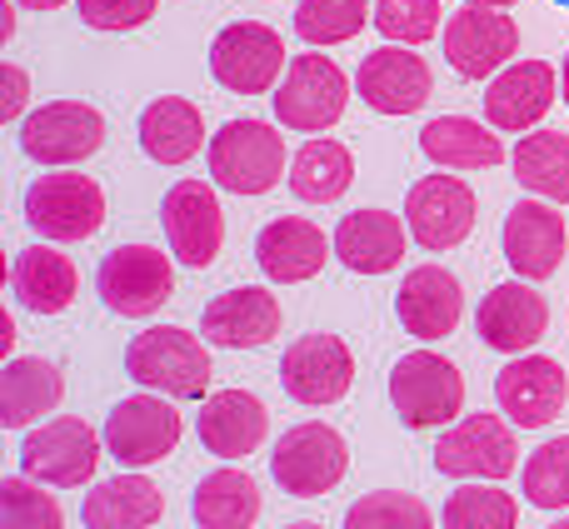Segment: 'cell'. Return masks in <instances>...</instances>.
Here are the masks:
<instances>
[{"instance_id": "28", "label": "cell", "mask_w": 569, "mask_h": 529, "mask_svg": "<svg viewBox=\"0 0 569 529\" xmlns=\"http://www.w3.org/2000/svg\"><path fill=\"white\" fill-rule=\"evenodd\" d=\"M206 146V116L186 96H160L140 110V150L156 166H186Z\"/></svg>"}, {"instance_id": "39", "label": "cell", "mask_w": 569, "mask_h": 529, "mask_svg": "<svg viewBox=\"0 0 569 529\" xmlns=\"http://www.w3.org/2000/svg\"><path fill=\"white\" fill-rule=\"evenodd\" d=\"M0 529H66L56 495L40 490L30 475H10L0 480Z\"/></svg>"}, {"instance_id": "22", "label": "cell", "mask_w": 569, "mask_h": 529, "mask_svg": "<svg viewBox=\"0 0 569 529\" xmlns=\"http://www.w3.org/2000/svg\"><path fill=\"white\" fill-rule=\"evenodd\" d=\"M555 96H560V76L550 60H510L485 90V120L495 130H535L550 116Z\"/></svg>"}, {"instance_id": "32", "label": "cell", "mask_w": 569, "mask_h": 529, "mask_svg": "<svg viewBox=\"0 0 569 529\" xmlns=\"http://www.w3.org/2000/svg\"><path fill=\"white\" fill-rule=\"evenodd\" d=\"M200 529H250L260 520V485L246 470H216L196 485V500H190Z\"/></svg>"}, {"instance_id": "50", "label": "cell", "mask_w": 569, "mask_h": 529, "mask_svg": "<svg viewBox=\"0 0 569 529\" xmlns=\"http://www.w3.org/2000/svg\"><path fill=\"white\" fill-rule=\"evenodd\" d=\"M555 6H565V10H569V0H555Z\"/></svg>"}, {"instance_id": "43", "label": "cell", "mask_w": 569, "mask_h": 529, "mask_svg": "<svg viewBox=\"0 0 569 529\" xmlns=\"http://www.w3.org/2000/svg\"><path fill=\"white\" fill-rule=\"evenodd\" d=\"M10 340H16V320H10V315H0V350H10Z\"/></svg>"}, {"instance_id": "44", "label": "cell", "mask_w": 569, "mask_h": 529, "mask_svg": "<svg viewBox=\"0 0 569 529\" xmlns=\"http://www.w3.org/2000/svg\"><path fill=\"white\" fill-rule=\"evenodd\" d=\"M10 36H16V10H0V40H10Z\"/></svg>"}, {"instance_id": "8", "label": "cell", "mask_w": 569, "mask_h": 529, "mask_svg": "<svg viewBox=\"0 0 569 529\" xmlns=\"http://www.w3.org/2000/svg\"><path fill=\"white\" fill-rule=\"evenodd\" d=\"M440 46L455 76L495 80L520 50V26H515V16H505L495 6H460L455 16H445Z\"/></svg>"}, {"instance_id": "33", "label": "cell", "mask_w": 569, "mask_h": 529, "mask_svg": "<svg viewBox=\"0 0 569 529\" xmlns=\"http://www.w3.org/2000/svg\"><path fill=\"white\" fill-rule=\"evenodd\" d=\"M355 180V156L340 146V140H305L290 160V190L305 200V206H330L350 190Z\"/></svg>"}, {"instance_id": "6", "label": "cell", "mask_w": 569, "mask_h": 529, "mask_svg": "<svg viewBox=\"0 0 569 529\" xmlns=\"http://www.w3.org/2000/svg\"><path fill=\"white\" fill-rule=\"evenodd\" d=\"M276 120L284 130H300V136H320L350 106V76L335 66L330 56H290V70L276 86Z\"/></svg>"}, {"instance_id": "27", "label": "cell", "mask_w": 569, "mask_h": 529, "mask_svg": "<svg viewBox=\"0 0 569 529\" xmlns=\"http://www.w3.org/2000/svg\"><path fill=\"white\" fill-rule=\"evenodd\" d=\"M10 285H16L20 305H26L30 315H60L76 305L80 270L70 256H60L56 240H46V246L20 250L16 264H10Z\"/></svg>"}, {"instance_id": "38", "label": "cell", "mask_w": 569, "mask_h": 529, "mask_svg": "<svg viewBox=\"0 0 569 529\" xmlns=\"http://www.w3.org/2000/svg\"><path fill=\"white\" fill-rule=\"evenodd\" d=\"M345 529H435V515L420 495L375 490L345 510Z\"/></svg>"}, {"instance_id": "49", "label": "cell", "mask_w": 569, "mask_h": 529, "mask_svg": "<svg viewBox=\"0 0 569 529\" xmlns=\"http://www.w3.org/2000/svg\"><path fill=\"white\" fill-rule=\"evenodd\" d=\"M550 529H569V520H560V525H550Z\"/></svg>"}, {"instance_id": "5", "label": "cell", "mask_w": 569, "mask_h": 529, "mask_svg": "<svg viewBox=\"0 0 569 529\" xmlns=\"http://www.w3.org/2000/svg\"><path fill=\"white\" fill-rule=\"evenodd\" d=\"M345 470H350V445H345V435L335 425H320V420H305L295 430H284L276 455H270V475L295 500L330 495L345 480Z\"/></svg>"}, {"instance_id": "26", "label": "cell", "mask_w": 569, "mask_h": 529, "mask_svg": "<svg viewBox=\"0 0 569 529\" xmlns=\"http://www.w3.org/2000/svg\"><path fill=\"white\" fill-rule=\"evenodd\" d=\"M405 246H410V226H400V216L390 210H355L335 230V256L355 275H390L405 260Z\"/></svg>"}, {"instance_id": "29", "label": "cell", "mask_w": 569, "mask_h": 529, "mask_svg": "<svg viewBox=\"0 0 569 529\" xmlns=\"http://www.w3.org/2000/svg\"><path fill=\"white\" fill-rule=\"evenodd\" d=\"M166 515V495L156 480L146 475H116V480H100L96 490L80 505V520L86 529H150Z\"/></svg>"}, {"instance_id": "9", "label": "cell", "mask_w": 569, "mask_h": 529, "mask_svg": "<svg viewBox=\"0 0 569 529\" xmlns=\"http://www.w3.org/2000/svg\"><path fill=\"white\" fill-rule=\"evenodd\" d=\"M180 410L170 395H130L106 415V450L126 470H150L180 445Z\"/></svg>"}, {"instance_id": "42", "label": "cell", "mask_w": 569, "mask_h": 529, "mask_svg": "<svg viewBox=\"0 0 569 529\" xmlns=\"http://www.w3.org/2000/svg\"><path fill=\"white\" fill-rule=\"evenodd\" d=\"M26 106H30V76L20 66H0V120L6 126L26 120Z\"/></svg>"}, {"instance_id": "24", "label": "cell", "mask_w": 569, "mask_h": 529, "mask_svg": "<svg viewBox=\"0 0 569 529\" xmlns=\"http://www.w3.org/2000/svg\"><path fill=\"white\" fill-rule=\"evenodd\" d=\"M330 256H335V236H325L305 216H280L256 236V260L266 270V280H276V285L315 280Z\"/></svg>"}, {"instance_id": "18", "label": "cell", "mask_w": 569, "mask_h": 529, "mask_svg": "<svg viewBox=\"0 0 569 529\" xmlns=\"http://www.w3.org/2000/svg\"><path fill=\"white\" fill-rule=\"evenodd\" d=\"M355 90L370 110L380 116H415V110L430 100L435 90V76L425 66V56H415V46H380L360 60L355 70Z\"/></svg>"}, {"instance_id": "4", "label": "cell", "mask_w": 569, "mask_h": 529, "mask_svg": "<svg viewBox=\"0 0 569 529\" xmlns=\"http://www.w3.org/2000/svg\"><path fill=\"white\" fill-rule=\"evenodd\" d=\"M26 220L40 240H56V246L90 240L106 226V190L80 170H50L26 190Z\"/></svg>"}, {"instance_id": "17", "label": "cell", "mask_w": 569, "mask_h": 529, "mask_svg": "<svg viewBox=\"0 0 569 529\" xmlns=\"http://www.w3.org/2000/svg\"><path fill=\"white\" fill-rule=\"evenodd\" d=\"M475 190L460 176H425L405 196V226L425 250H455L475 230Z\"/></svg>"}, {"instance_id": "2", "label": "cell", "mask_w": 569, "mask_h": 529, "mask_svg": "<svg viewBox=\"0 0 569 529\" xmlns=\"http://www.w3.org/2000/svg\"><path fill=\"white\" fill-rule=\"evenodd\" d=\"M290 150L270 120H226L210 136V180L230 196H266L280 186Z\"/></svg>"}, {"instance_id": "31", "label": "cell", "mask_w": 569, "mask_h": 529, "mask_svg": "<svg viewBox=\"0 0 569 529\" xmlns=\"http://www.w3.org/2000/svg\"><path fill=\"white\" fill-rule=\"evenodd\" d=\"M425 160H435L440 170H490L505 160V146L495 136V126H480L470 116H440L420 130Z\"/></svg>"}, {"instance_id": "11", "label": "cell", "mask_w": 569, "mask_h": 529, "mask_svg": "<svg viewBox=\"0 0 569 529\" xmlns=\"http://www.w3.org/2000/svg\"><path fill=\"white\" fill-rule=\"evenodd\" d=\"M435 470L450 475V480H505V475L520 470L515 430L500 415H465L435 445Z\"/></svg>"}, {"instance_id": "37", "label": "cell", "mask_w": 569, "mask_h": 529, "mask_svg": "<svg viewBox=\"0 0 569 529\" xmlns=\"http://www.w3.org/2000/svg\"><path fill=\"white\" fill-rule=\"evenodd\" d=\"M520 495L535 505V510H569V435L545 440L540 450L525 460Z\"/></svg>"}, {"instance_id": "7", "label": "cell", "mask_w": 569, "mask_h": 529, "mask_svg": "<svg viewBox=\"0 0 569 529\" xmlns=\"http://www.w3.org/2000/svg\"><path fill=\"white\" fill-rule=\"evenodd\" d=\"M284 70H290L284 40L266 20H236L210 40V76L236 96H270L284 80Z\"/></svg>"}, {"instance_id": "3", "label": "cell", "mask_w": 569, "mask_h": 529, "mask_svg": "<svg viewBox=\"0 0 569 529\" xmlns=\"http://www.w3.org/2000/svg\"><path fill=\"white\" fill-rule=\"evenodd\" d=\"M390 405L410 430H440L465 410V375L445 355L410 350L390 370Z\"/></svg>"}, {"instance_id": "25", "label": "cell", "mask_w": 569, "mask_h": 529, "mask_svg": "<svg viewBox=\"0 0 569 529\" xmlns=\"http://www.w3.org/2000/svg\"><path fill=\"white\" fill-rule=\"evenodd\" d=\"M200 445L220 460H246L266 445V430H270V415L266 405L256 400L250 390H210L200 400Z\"/></svg>"}, {"instance_id": "21", "label": "cell", "mask_w": 569, "mask_h": 529, "mask_svg": "<svg viewBox=\"0 0 569 529\" xmlns=\"http://www.w3.org/2000/svg\"><path fill=\"white\" fill-rule=\"evenodd\" d=\"M200 335L220 350H260L280 335V295L266 285L226 290L200 310Z\"/></svg>"}, {"instance_id": "12", "label": "cell", "mask_w": 569, "mask_h": 529, "mask_svg": "<svg viewBox=\"0 0 569 529\" xmlns=\"http://www.w3.org/2000/svg\"><path fill=\"white\" fill-rule=\"evenodd\" d=\"M100 445H106V435H96L86 420H76V415H60V420H46L26 435V445H20V470L40 485L76 490V485H86L90 475H96Z\"/></svg>"}, {"instance_id": "48", "label": "cell", "mask_w": 569, "mask_h": 529, "mask_svg": "<svg viewBox=\"0 0 569 529\" xmlns=\"http://www.w3.org/2000/svg\"><path fill=\"white\" fill-rule=\"evenodd\" d=\"M284 529H325V525H315V520H295V525H284Z\"/></svg>"}, {"instance_id": "47", "label": "cell", "mask_w": 569, "mask_h": 529, "mask_svg": "<svg viewBox=\"0 0 569 529\" xmlns=\"http://www.w3.org/2000/svg\"><path fill=\"white\" fill-rule=\"evenodd\" d=\"M560 90H565V106H569V56H565V66H560Z\"/></svg>"}, {"instance_id": "10", "label": "cell", "mask_w": 569, "mask_h": 529, "mask_svg": "<svg viewBox=\"0 0 569 529\" xmlns=\"http://www.w3.org/2000/svg\"><path fill=\"white\" fill-rule=\"evenodd\" d=\"M96 290L106 310L126 315V320H146L176 295V270L170 256L156 246H116L96 270Z\"/></svg>"}, {"instance_id": "1", "label": "cell", "mask_w": 569, "mask_h": 529, "mask_svg": "<svg viewBox=\"0 0 569 529\" xmlns=\"http://www.w3.org/2000/svg\"><path fill=\"white\" fill-rule=\"evenodd\" d=\"M126 375L170 400H206L210 350L180 325H150L126 345Z\"/></svg>"}, {"instance_id": "14", "label": "cell", "mask_w": 569, "mask_h": 529, "mask_svg": "<svg viewBox=\"0 0 569 529\" xmlns=\"http://www.w3.org/2000/svg\"><path fill=\"white\" fill-rule=\"evenodd\" d=\"M160 226H166L170 256L190 270L216 264L220 246H226V210L216 200V186L206 180H176L160 200Z\"/></svg>"}, {"instance_id": "35", "label": "cell", "mask_w": 569, "mask_h": 529, "mask_svg": "<svg viewBox=\"0 0 569 529\" xmlns=\"http://www.w3.org/2000/svg\"><path fill=\"white\" fill-rule=\"evenodd\" d=\"M365 26H375V0H300L295 6V36L310 50L345 46Z\"/></svg>"}, {"instance_id": "40", "label": "cell", "mask_w": 569, "mask_h": 529, "mask_svg": "<svg viewBox=\"0 0 569 529\" xmlns=\"http://www.w3.org/2000/svg\"><path fill=\"white\" fill-rule=\"evenodd\" d=\"M440 0H375V30L395 46H425L440 36Z\"/></svg>"}, {"instance_id": "23", "label": "cell", "mask_w": 569, "mask_h": 529, "mask_svg": "<svg viewBox=\"0 0 569 529\" xmlns=\"http://www.w3.org/2000/svg\"><path fill=\"white\" fill-rule=\"evenodd\" d=\"M395 315H400L405 335H415V340H445V335H455V325L465 315V290L445 264H415L400 280Z\"/></svg>"}, {"instance_id": "20", "label": "cell", "mask_w": 569, "mask_h": 529, "mask_svg": "<svg viewBox=\"0 0 569 529\" xmlns=\"http://www.w3.org/2000/svg\"><path fill=\"white\" fill-rule=\"evenodd\" d=\"M475 330H480V340L490 345V350L525 355L545 340V330H550V300H545L530 280H505L480 300Z\"/></svg>"}, {"instance_id": "36", "label": "cell", "mask_w": 569, "mask_h": 529, "mask_svg": "<svg viewBox=\"0 0 569 529\" xmlns=\"http://www.w3.org/2000/svg\"><path fill=\"white\" fill-rule=\"evenodd\" d=\"M445 529H515L520 525V500L510 490H500L495 480L485 485H460L440 510Z\"/></svg>"}, {"instance_id": "41", "label": "cell", "mask_w": 569, "mask_h": 529, "mask_svg": "<svg viewBox=\"0 0 569 529\" xmlns=\"http://www.w3.org/2000/svg\"><path fill=\"white\" fill-rule=\"evenodd\" d=\"M160 0H80V20L90 30H136L156 16Z\"/></svg>"}, {"instance_id": "19", "label": "cell", "mask_w": 569, "mask_h": 529, "mask_svg": "<svg viewBox=\"0 0 569 529\" xmlns=\"http://www.w3.org/2000/svg\"><path fill=\"white\" fill-rule=\"evenodd\" d=\"M500 246L520 280H550L569 250V230H565L560 206H555V200H520V206L505 216Z\"/></svg>"}, {"instance_id": "34", "label": "cell", "mask_w": 569, "mask_h": 529, "mask_svg": "<svg viewBox=\"0 0 569 529\" xmlns=\"http://www.w3.org/2000/svg\"><path fill=\"white\" fill-rule=\"evenodd\" d=\"M515 180L535 190L540 200L569 206V136L560 130H535L515 150Z\"/></svg>"}, {"instance_id": "15", "label": "cell", "mask_w": 569, "mask_h": 529, "mask_svg": "<svg viewBox=\"0 0 569 529\" xmlns=\"http://www.w3.org/2000/svg\"><path fill=\"white\" fill-rule=\"evenodd\" d=\"M280 385L290 400L300 405H335L350 395L355 385V355L340 335H300L290 350L280 355Z\"/></svg>"}, {"instance_id": "13", "label": "cell", "mask_w": 569, "mask_h": 529, "mask_svg": "<svg viewBox=\"0 0 569 529\" xmlns=\"http://www.w3.org/2000/svg\"><path fill=\"white\" fill-rule=\"evenodd\" d=\"M106 140V116L86 100H50L20 120V150L36 166H80Z\"/></svg>"}, {"instance_id": "16", "label": "cell", "mask_w": 569, "mask_h": 529, "mask_svg": "<svg viewBox=\"0 0 569 529\" xmlns=\"http://www.w3.org/2000/svg\"><path fill=\"white\" fill-rule=\"evenodd\" d=\"M495 400L500 415L520 430H545L569 400V375L550 355H515L500 375H495Z\"/></svg>"}, {"instance_id": "46", "label": "cell", "mask_w": 569, "mask_h": 529, "mask_svg": "<svg viewBox=\"0 0 569 529\" xmlns=\"http://www.w3.org/2000/svg\"><path fill=\"white\" fill-rule=\"evenodd\" d=\"M465 6H495V10H510L515 0H465Z\"/></svg>"}, {"instance_id": "30", "label": "cell", "mask_w": 569, "mask_h": 529, "mask_svg": "<svg viewBox=\"0 0 569 529\" xmlns=\"http://www.w3.org/2000/svg\"><path fill=\"white\" fill-rule=\"evenodd\" d=\"M60 395H66V380H60L56 365L40 360V355H20V360H10L0 370V425L26 430L40 415L56 410Z\"/></svg>"}, {"instance_id": "45", "label": "cell", "mask_w": 569, "mask_h": 529, "mask_svg": "<svg viewBox=\"0 0 569 529\" xmlns=\"http://www.w3.org/2000/svg\"><path fill=\"white\" fill-rule=\"evenodd\" d=\"M16 6H26V10H60L66 0H16Z\"/></svg>"}]
</instances>
